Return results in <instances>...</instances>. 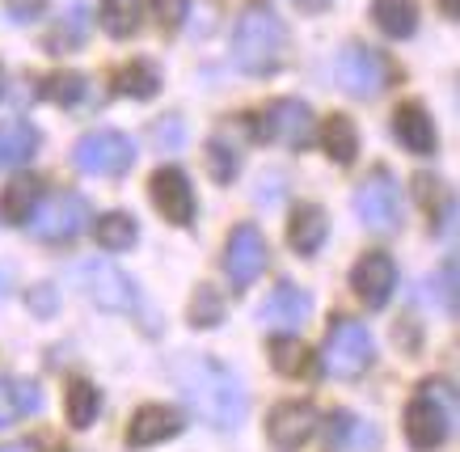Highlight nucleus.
Segmentation results:
<instances>
[{
	"label": "nucleus",
	"instance_id": "obj_23",
	"mask_svg": "<svg viewBox=\"0 0 460 452\" xmlns=\"http://www.w3.org/2000/svg\"><path fill=\"white\" fill-rule=\"evenodd\" d=\"M39 128L26 123V119H9L0 123V165H26L30 156L39 153Z\"/></svg>",
	"mask_w": 460,
	"mask_h": 452
},
{
	"label": "nucleus",
	"instance_id": "obj_25",
	"mask_svg": "<svg viewBox=\"0 0 460 452\" xmlns=\"http://www.w3.org/2000/svg\"><path fill=\"white\" fill-rule=\"evenodd\" d=\"M156 89H161V72H156L153 59H131L114 72V93H123V98L148 102Z\"/></svg>",
	"mask_w": 460,
	"mask_h": 452
},
{
	"label": "nucleus",
	"instance_id": "obj_39",
	"mask_svg": "<svg viewBox=\"0 0 460 452\" xmlns=\"http://www.w3.org/2000/svg\"><path fill=\"white\" fill-rule=\"evenodd\" d=\"M330 0H296V9H305V13H321Z\"/></svg>",
	"mask_w": 460,
	"mask_h": 452
},
{
	"label": "nucleus",
	"instance_id": "obj_21",
	"mask_svg": "<svg viewBox=\"0 0 460 452\" xmlns=\"http://www.w3.org/2000/svg\"><path fill=\"white\" fill-rule=\"evenodd\" d=\"M376 444V431L355 419L350 410H334L330 423H325V452H363Z\"/></svg>",
	"mask_w": 460,
	"mask_h": 452
},
{
	"label": "nucleus",
	"instance_id": "obj_2",
	"mask_svg": "<svg viewBox=\"0 0 460 452\" xmlns=\"http://www.w3.org/2000/svg\"><path fill=\"white\" fill-rule=\"evenodd\" d=\"M288 56H292V43H288L283 17L262 0L245 4L237 26H233V59H237V68L250 72V76H275L288 64Z\"/></svg>",
	"mask_w": 460,
	"mask_h": 452
},
{
	"label": "nucleus",
	"instance_id": "obj_18",
	"mask_svg": "<svg viewBox=\"0 0 460 452\" xmlns=\"http://www.w3.org/2000/svg\"><path fill=\"white\" fill-rule=\"evenodd\" d=\"M42 410V389L30 377H0V431Z\"/></svg>",
	"mask_w": 460,
	"mask_h": 452
},
{
	"label": "nucleus",
	"instance_id": "obj_28",
	"mask_svg": "<svg viewBox=\"0 0 460 452\" xmlns=\"http://www.w3.org/2000/svg\"><path fill=\"white\" fill-rule=\"evenodd\" d=\"M64 402H68V423L76 427V431H89V427L98 423V414H102V389L93 381H72Z\"/></svg>",
	"mask_w": 460,
	"mask_h": 452
},
{
	"label": "nucleus",
	"instance_id": "obj_24",
	"mask_svg": "<svg viewBox=\"0 0 460 452\" xmlns=\"http://www.w3.org/2000/svg\"><path fill=\"white\" fill-rule=\"evenodd\" d=\"M372 22L389 39H410L419 30V4L414 0H372Z\"/></svg>",
	"mask_w": 460,
	"mask_h": 452
},
{
	"label": "nucleus",
	"instance_id": "obj_36",
	"mask_svg": "<svg viewBox=\"0 0 460 452\" xmlns=\"http://www.w3.org/2000/svg\"><path fill=\"white\" fill-rule=\"evenodd\" d=\"M435 288H439L444 313H447V317H456V262H452V258H447L444 267H439V279H435Z\"/></svg>",
	"mask_w": 460,
	"mask_h": 452
},
{
	"label": "nucleus",
	"instance_id": "obj_30",
	"mask_svg": "<svg viewBox=\"0 0 460 452\" xmlns=\"http://www.w3.org/2000/svg\"><path fill=\"white\" fill-rule=\"evenodd\" d=\"M144 22L140 0H102V26L111 39H131Z\"/></svg>",
	"mask_w": 460,
	"mask_h": 452
},
{
	"label": "nucleus",
	"instance_id": "obj_22",
	"mask_svg": "<svg viewBox=\"0 0 460 452\" xmlns=\"http://www.w3.org/2000/svg\"><path fill=\"white\" fill-rule=\"evenodd\" d=\"M84 34H89V9H84V4H68V9L56 17V26L47 30L42 51H51V56L76 51V47H84Z\"/></svg>",
	"mask_w": 460,
	"mask_h": 452
},
{
	"label": "nucleus",
	"instance_id": "obj_26",
	"mask_svg": "<svg viewBox=\"0 0 460 452\" xmlns=\"http://www.w3.org/2000/svg\"><path fill=\"white\" fill-rule=\"evenodd\" d=\"M321 148H325V156L338 161V165H350V161H355V153H359V131H355V123H350L347 114H330V119H325Z\"/></svg>",
	"mask_w": 460,
	"mask_h": 452
},
{
	"label": "nucleus",
	"instance_id": "obj_29",
	"mask_svg": "<svg viewBox=\"0 0 460 452\" xmlns=\"http://www.w3.org/2000/svg\"><path fill=\"white\" fill-rule=\"evenodd\" d=\"M270 364L279 368L283 377H308L313 372V351L296 334H275L270 339Z\"/></svg>",
	"mask_w": 460,
	"mask_h": 452
},
{
	"label": "nucleus",
	"instance_id": "obj_4",
	"mask_svg": "<svg viewBox=\"0 0 460 452\" xmlns=\"http://www.w3.org/2000/svg\"><path fill=\"white\" fill-rule=\"evenodd\" d=\"M376 359V342H372V330L355 317H338L325 334V347H321V364L330 377H342V381H355L363 377Z\"/></svg>",
	"mask_w": 460,
	"mask_h": 452
},
{
	"label": "nucleus",
	"instance_id": "obj_35",
	"mask_svg": "<svg viewBox=\"0 0 460 452\" xmlns=\"http://www.w3.org/2000/svg\"><path fill=\"white\" fill-rule=\"evenodd\" d=\"M47 4H51V0H4V13H9V22L26 26V22H39V17L47 13Z\"/></svg>",
	"mask_w": 460,
	"mask_h": 452
},
{
	"label": "nucleus",
	"instance_id": "obj_1",
	"mask_svg": "<svg viewBox=\"0 0 460 452\" xmlns=\"http://www.w3.org/2000/svg\"><path fill=\"white\" fill-rule=\"evenodd\" d=\"M173 385H178L181 402L195 410L208 427H216V431H237L245 423V410H250L245 385L220 359L199 355V351L178 355L173 359Z\"/></svg>",
	"mask_w": 460,
	"mask_h": 452
},
{
	"label": "nucleus",
	"instance_id": "obj_12",
	"mask_svg": "<svg viewBox=\"0 0 460 452\" xmlns=\"http://www.w3.org/2000/svg\"><path fill=\"white\" fill-rule=\"evenodd\" d=\"M317 406L313 402H279L266 419V439L275 452H300L317 431Z\"/></svg>",
	"mask_w": 460,
	"mask_h": 452
},
{
	"label": "nucleus",
	"instance_id": "obj_20",
	"mask_svg": "<svg viewBox=\"0 0 460 452\" xmlns=\"http://www.w3.org/2000/svg\"><path fill=\"white\" fill-rule=\"evenodd\" d=\"M42 199V178H34V173H17V178H9V186L0 191V225H26L30 216H34V208H39Z\"/></svg>",
	"mask_w": 460,
	"mask_h": 452
},
{
	"label": "nucleus",
	"instance_id": "obj_10",
	"mask_svg": "<svg viewBox=\"0 0 460 452\" xmlns=\"http://www.w3.org/2000/svg\"><path fill=\"white\" fill-rule=\"evenodd\" d=\"M81 279H84L89 300H93L98 309H106V313H136L140 309V292H136V283L127 279L114 262H106V258H84Z\"/></svg>",
	"mask_w": 460,
	"mask_h": 452
},
{
	"label": "nucleus",
	"instance_id": "obj_17",
	"mask_svg": "<svg viewBox=\"0 0 460 452\" xmlns=\"http://www.w3.org/2000/svg\"><path fill=\"white\" fill-rule=\"evenodd\" d=\"M393 136L402 140L405 153H414V156L435 153V123L419 102H402V106L393 111Z\"/></svg>",
	"mask_w": 460,
	"mask_h": 452
},
{
	"label": "nucleus",
	"instance_id": "obj_6",
	"mask_svg": "<svg viewBox=\"0 0 460 452\" xmlns=\"http://www.w3.org/2000/svg\"><path fill=\"white\" fill-rule=\"evenodd\" d=\"M355 216L363 220L367 233H380V237L402 228V195H397V182L385 165H376L355 186Z\"/></svg>",
	"mask_w": 460,
	"mask_h": 452
},
{
	"label": "nucleus",
	"instance_id": "obj_3",
	"mask_svg": "<svg viewBox=\"0 0 460 452\" xmlns=\"http://www.w3.org/2000/svg\"><path fill=\"white\" fill-rule=\"evenodd\" d=\"M452 431V389L447 381H427L405 406V439L410 448L435 452Z\"/></svg>",
	"mask_w": 460,
	"mask_h": 452
},
{
	"label": "nucleus",
	"instance_id": "obj_5",
	"mask_svg": "<svg viewBox=\"0 0 460 452\" xmlns=\"http://www.w3.org/2000/svg\"><path fill=\"white\" fill-rule=\"evenodd\" d=\"M334 72H338V85L347 89L350 98H363V102L380 98L393 81V64L380 56L376 47H363V43L342 47L334 59Z\"/></svg>",
	"mask_w": 460,
	"mask_h": 452
},
{
	"label": "nucleus",
	"instance_id": "obj_8",
	"mask_svg": "<svg viewBox=\"0 0 460 452\" xmlns=\"http://www.w3.org/2000/svg\"><path fill=\"white\" fill-rule=\"evenodd\" d=\"M250 131L258 140L283 144V148H305L313 140V111L296 98H279V102H270L266 111L253 114Z\"/></svg>",
	"mask_w": 460,
	"mask_h": 452
},
{
	"label": "nucleus",
	"instance_id": "obj_15",
	"mask_svg": "<svg viewBox=\"0 0 460 452\" xmlns=\"http://www.w3.org/2000/svg\"><path fill=\"white\" fill-rule=\"evenodd\" d=\"M313 317V300H308L305 288H296V283H279L266 305L258 309V322L270 330V334H296L300 325Z\"/></svg>",
	"mask_w": 460,
	"mask_h": 452
},
{
	"label": "nucleus",
	"instance_id": "obj_31",
	"mask_svg": "<svg viewBox=\"0 0 460 452\" xmlns=\"http://www.w3.org/2000/svg\"><path fill=\"white\" fill-rule=\"evenodd\" d=\"M224 322V297L211 283H199L195 297H190V325L195 330H216Z\"/></svg>",
	"mask_w": 460,
	"mask_h": 452
},
{
	"label": "nucleus",
	"instance_id": "obj_19",
	"mask_svg": "<svg viewBox=\"0 0 460 452\" xmlns=\"http://www.w3.org/2000/svg\"><path fill=\"white\" fill-rule=\"evenodd\" d=\"M330 237V216L321 212L317 203H296L292 220H288V245L300 258H313Z\"/></svg>",
	"mask_w": 460,
	"mask_h": 452
},
{
	"label": "nucleus",
	"instance_id": "obj_7",
	"mask_svg": "<svg viewBox=\"0 0 460 452\" xmlns=\"http://www.w3.org/2000/svg\"><path fill=\"white\" fill-rule=\"evenodd\" d=\"M72 161L81 173H93V178H123L131 165H136V144L127 140L123 131H89L76 140L72 148Z\"/></svg>",
	"mask_w": 460,
	"mask_h": 452
},
{
	"label": "nucleus",
	"instance_id": "obj_33",
	"mask_svg": "<svg viewBox=\"0 0 460 452\" xmlns=\"http://www.w3.org/2000/svg\"><path fill=\"white\" fill-rule=\"evenodd\" d=\"M208 170H211V178H216V182L228 186L233 178H237V170H241V153L228 140H220V136H216V140H208Z\"/></svg>",
	"mask_w": 460,
	"mask_h": 452
},
{
	"label": "nucleus",
	"instance_id": "obj_38",
	"mask_svg": "<svg viewBox=\"0 0 460 452\" xmlns=\"http://www.w3.org/2000/svg\"><path fill=\"white\" fill-rule=\"evenodd\" d=\"M186 9H190V0H153V13L161 22V30H178Z\"/></svg>",
	"mask_w": 460,
	"mask_h": 452
},
{
	"label": "nucleus",
	"instance_id": "obj_40",
	"mask_svg": "<svg viewBox=\"0 0 460 452\" xmlns=\"http://www.w3.org/2000/svg\"><path fill=\"white\" fill-rule=\"evenodd\" d=\"M439 9H444V17H456L460 13V0H439Z\"/></svg>",
	"mask_w": 460,
	"mask_h": 452
},
{
	"label": "nucleus",
	"instance_id": "obj_32",
	"mask_svg": "<svg viewBox=\"0 0 460 452\" xmlns=\"http://www.w3.org/2000/svg\"><path fill=\"white\" fill-rule=\"evenodd\" d=\"M42 93L51 102H59V106H81L84 93H89V81L81 72H56V76L42 81Z\"/></svg>",
	"mask_w": 460,
	"mask_h": 452
},
{
	"label": "nucleus",
	"instance_id": "obj_11",
	"mask_svg": "<svg viewBox=\"0 0 460 452\" xmlns=\"http://www.w3.org/2000/svg\"><path fill=\"white\" fill-rule=\"evenodd\" d=\"M224 270H228V283H233L237 292H245V288L266 270V237L253 225H237L228 233Z\"/></svg>",
	"mask_w": 460,
	"mask_h": 452
},
{
	"label": "nucleus",
	"instance_id": "obj_42",
	"mask_svg": "<svg viewBox=\"0 0 460 452\" xmlns=\"http://www.w3.org/2000/svg\"><path fill=\"white\" fill-rule=\"evenodd\" d=\"M0 93H4V76H0Z\"/></svg>",
	"mask_w": 460,
	"mask_h": 452
},
{
	"label": "nucleus",
	"instance_id": "obj_27",
	"mask_svg": "<svg viewBox=\"0 0 460 452\" xmlns=\"http://www.w3.org/2000/svg\"><path fill=\"white\" fill-rule=\"evenodd\" d=\"M93 237H98L102 250L119 254V250H131V245L140 241V225H136L131 212H106L98 225H93Z\"/></svg>",
	"mask_w": 460,
	"mask_h": 452
},
{
	"label": "nucleus",
	"instance_id": "obj_16",
	"mask_svg": "<svg viewBox=\"0 0 460 452\" xmlns=\"http://www.w3.org/2000/svg\"><path fill=\"white\" fill-rule=\"evenodd\" d=\"M186 431V414L173 406H140L127 423V448H153L165 439H178Z\"/></svg>",
	"mask_w": 460,
	"mask_h": 452
},
{
	"label": "nucleus",
	"instance_id": "obj_34",
	"mask_svg": "<svg viewBox=\"0 0 460 452\" xmlns=\"http://www.w3.org/2000/svg\"><path fill=\"white\" fill-rule=\"evenodd\" d=\"M26 305L34 309V317H56L59 309V292L51 288V283H34L26 292Z\"/></svg>",
	"mask_w": 460,
	"mask_h": 452
},
{
	"label": "nucleus",
	"instance_id": "obj_37",
	"mask_svg": "<svg viewBox=\"0 0 460 452\" xmlns=\"http://www.w3.org/2000/svg\"><path fill=\"white\" fill-rule=\"evenodd\" d=\"M153 140L161 144L165 153H178V148H181V119H178V114H165V119L156 123V128H153Z\"/></svg>",
	"mask_w": 460,
	"mask_h": 452
},
{
	"label": "nucleus",
	"instance_id": "obj_41",
	"mask_svg": "<svg viewBox=\"0 0 460 452\" xmlns=\"http://www.w3.org/2000/svg\"><path fill=\"white\" fill-rule=\"evenodd\" d=\"M0 452H39V448H34V444H4Z\"/></svg>",
	"mask_w": 460,
	"mask_h": 452
},
{
	"label": "nucleus",
	"instance_id": "obj_9",
	"mask_svg": "<svg viewBox=\"0 0 460 452\" xmlns=\"http://www.w3.org/2000/svg\"><path fill=\"white\" fill-rule=\"evenodd\" d=\"M84 228H89V203L76 191H59L56 199H47L30 216V233L47 245H64V241L81 237Z\"/></svg>",
	"mask_w": 460,
	"mask_h": 452
},
{
	"label": "nucleus",
	"instance_id": "obj_13",
	"mask_svg": "<svg viewBox=\"0 0 460 452\" xmlns=\"http://www.w3.org/2000/svg\"><path fill=\"white\" fill-rule=\"evenodd\" d=\"M148 199L156 203V212L165 216L169 225H195V212H199V203H195V186H190V178L181 170H156L153 178H148Z\"/></svg>",
	"mask_w": 460,
	"mask_h": 452
},
{
	"label": "nucleus",
	"instance_id": "obj_14",
	"mask_svg": "<svg viewBox=\"0 0 460 452\" xmlns=\"http://www.w3.org/2000/svg\"><path fill=\"white\" fill-rule=\"evenodd\" d=\"M350 288L367 309H385L389 297L397 292V262L385 250H367V254L350 267Z\"/></svg>",
	"mask_w": 460,
	"mask_h": 452
}]
</instances>
